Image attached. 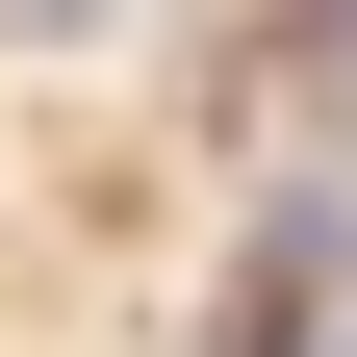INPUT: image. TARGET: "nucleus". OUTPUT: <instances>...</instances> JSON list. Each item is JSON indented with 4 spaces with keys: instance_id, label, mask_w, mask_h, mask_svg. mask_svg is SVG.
Returning a JSON list of instances; mask_svg holds the SVG:
<instances>
[{
    "instance_id": "nucleus-1",
    "label": "nucleus",
    "mask_w": 357,
    "mask_h": 357,
    "mask_svg": "<svg viewBox=\"0 0 357 357\" xmlns=\"http://www.w3.org/2000/svg\"><path fill=\"white\" fill-rule=\"evenodd\" d=\"M0 26H26V52H77V26H102V0H0Z\"/></svg>"
}]
</instances>
